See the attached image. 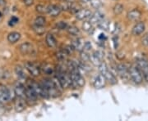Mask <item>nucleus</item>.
<instances>
[{
  "label": "nucleus",
  "mask_w": 148,
  "mask_h": 121,
  "mask_svg": "<svg viewBox=\"0 0 148 121\" xmlns=\"http://www.w3.org/2000/svg\"><path fill=\"white\" fill-rule=\"evenodd\" d=\"M116 70L119 75L121 77V79L123 80H128L130 79L129 68H127L124 64H119L117 66Z\"/></svg>",
  "instance_id": "7"
},
{
  "label": "nucleus",
  "mask_w": 148,
  "mask_h": 121,
  "mask_svg": "<svg viewBox=\"0 0 148 121\" xmlns=\"http://www.w3.org/2000/svg\"><path fill=\"white\" fill-rule=\"evenodd\" d=\"M68 55H69V53L66 51V49L61 50L58 53H57V58H58V60H59L60 62H64V61L67 60Z\"/></svg>",
  "instance_id": "28"
},
{
  "label": "nucleus",
  "mask_w": 148,
  "mask_h": 121,
  "mask_svg": "<svg viewBox=\"0 0 148 121\" xmlns=\"http://www.w3.org/2000/svg\"><path fill=\"white\" fill-rule=\"evenodd\" d=\"M40 69L42 70V71L45 73V74H49V75L53 74V73H54V71H55V68H54V66H53V65H51V64H49V63L43 64L42 67H41Z\"/></svg>",
  "instance_id": "20"
},
{
  "label": "nucleus",
  "mask_w": 148,
  "mask_h": 121,
  "mask_svg": "<svg viewBox=\"0 0 148 121\" xmlns=\"http://www.w3.org/2000/svg\"><path fill=\"white\" fill-rule=\"evenodd\" d=\"M129 74L130 79L136 84H140L143 81V74L139 68V66L137 65H132L129 68Z\"/></svg>",
  "instance_id": "2"
},
{
  "label": "nucleus",
  "mask_w": 148,
  "mask_h": 121,
  "mask_svg": "<svg viewBox=\"0 0 148 121\" xmlns=\"http://www.w3.org/2000/svg\"><path fill=\"white\" fill-rule=\"evenodd\" d=\"M144 31H145V24L143 21H139L133 26L132 33L133 35L138 36V35H141Z\"/></svg>",
  "instance_id": "15"
},
{
  "label": "nucleus",
  "mask_w": 148,
  "mask_h": 121,
  "mask_svg": "<svg viewBox=\"0 0 148 121\" xmlns=\"http://www.w3.org/2000/svg\"><path fill=\"white\" fill-rule=\"evenodd\" d=\"M36 11L39 12V13H40V14H43L45 12H47V7L43 5H37Z\"/></svg>",
  "instance_id": "34"
},
{
  "label": "nucleus",
  "mask_w": 148,
  "mask_h": 121,
  "mask_svg": "<svg viewBox=\"0 0 148 121\" xmlns=\"http://www.w3.org/2000/svg\"><path fill=\"white\" fill-rule=\"evenodd\" d=\"M99 70L101 72V74H102L106 80L112 85H114L117 84V79L116 77L114 76V74H113V73L110 71V70L107 66V64L106 62H102V63L99 66Z\"/></svg>",
  "instance_id": "3"
},
{
  "label": "nucleus",
  "mask_w": 148,
  "mask_h": 121,
  "mask_svg": "<svg viewBox=\"0 0 148 121\" xmlns=\"http://www.w3.org/2000/svg\"><path fill=\"white\" fill-rule=\"evenodd\" d=\"M67 30L69 32V34L73 35V36H78L80 35V30L77 27L74 26H68Z\"/></svg>",
  "instance_id": "26"
},
{
  "label": "nucleus",
  "mask_w": 148,
  "mask_h": 121,
  "mask_svg": "<svg viewBox=\"0 0 148 121\" xmlns=\"http://www.w3.org/2000/svg\"><path fill=\"white\" fill-rule=\"evenodd\" d=\"M14 93H15L16 97L26 98V88L23 86V84H20V83L16 84L14 88Z\"/></svg>",
  "instance_id": "18"
},
{
  "label": "nucleus",
  "mask_w": 148,
  "mask_h": 121,
  "mask_svg": "<svg viewBox=\"0 0 148 121\" xmlns=\"http://www.w3.org/2000/svg\"><path fill=\"white\" fill-rule=\"evenodd\" d=\"M38 95L36 93V91L32 88L30 84H27L26 88V100L29 105H34L37 101Z\"/></svg>",
  "instance_id": "5"
},
{
  "label": "nucleus",
  "mask_w": 148,
  "mask_h": 121,
  "mask_svg": "<svg viewBox=\"0 0 148 121\" xmlns=\"http://www.w3.org/2000/svg\"><path fill=\"white\" fill-rule=\"evenodd\" d=\"M83 3H90V0H81Z\"/></svg>",
  "instance_id": "41"
},
{
  "label": "nucleus",
  "mask_w": 148,
  "mask_h": 121,
  "mask_svg": "<svg viewBox=\"0 0 148 121\" xmlns=\"http://www.w3.org/2000/svg\"><path fill=\"white\" fill-rule=\"evenodd\" d=\"M142 16V12L138 9H133L131 10L130 11H128L127 14V19L129 21H138Z\"/></svg>",
  "instance_id": "16"
},
{
  "label": "nucleus",
  "mask_w": 148,
  "mask_h": 121,
  "mask_svg": "<svg viewBox=\"0 0 148 121\" xmlns=\"http://www.w3.org/2000/svg\"><path fill=\"white\" fill-rule=\"evenodd\" d=\"M19 50L22 55H30V54H32L34 48L30 43H24L20 45Z\"/></svg>",
  "instance_id": "14"
},
{
  "label": "nucleus",
  "mask_w": 148,
  "mask_h": 121,
  "mask_svg": "<svg viewBox=\"0 0 148 121\" xmlns=\"http://www.w3.org/2000/svg\"><path fill=\"white\" fill-rule=\"evenodd\" d=\"M81 59H82V62L86 63L88 62H90V55L88 54L87 52H85V51H81Z\"/></svg>",
  "instance_id": "30"
},
{
  "label": "nucleus",
  "mask_w": 148,
  "mask_h": 121,
  "mask_svg": "<svg viewBox=\"0 0 148 121\" xmlns=\"http://www.w3.org/2000/svg\"><path fill=\"white\" fill-rule=\"evenodd\" d=\"M97 26L99 27L101 30H108L110 29V22H109V21L104 19V20H102V21H100V22L97 24Z\"/></svg>",
  "instance_id": "27"
},
{
  "label": "nucleus",
  "mask_w": 148,
  "mask_h": 121,
  "mask_svg": "<svg viewBox=\"0 0 148 121\" xmlns=\"http://www.w3.org/2000/svg\"><path fill=\"white\" fill-rule=\"evenodd\" d=\"M33 30H34V31L36 32L38 35H42L45 32V28L43 26H36V25H35L33 26Z\"/></svg>",
  "instance_id": "29"
},
{
  "label": "nucleus",
  "mask_w": 148,
  "mask_h": 121,
  "mask_svg": "<svg viewBox=\"0 0 148 121\" xmlns=\"http://www.w3.org/2000/svg\"><path fill=\"white\" fill-rule=\"evenodd\" d=\"M41 84L47 91L49 97H57L60 95V88H62V86L57 77L53 79H44Z\"/></svg>",
  "instance_id": "1"
},
{
  "label": "nucleus",
  "mask_w": 148,
  "mask_h": 121,
  "mask_svg": "<svg viewBox=\"0 0 148 121\" xmlns=\"http://www.w3.org/2000/svg\"><path fill=\"white\" fill-rule=\"evenodd\" d=\"M2 17V14H1V12H0V18Z\"/></svg>",
  "instance_id": "42"
},
{
  "label": "nucleus",
  "mask_w": 148,
  "mask_h": 121,
  "mask_svg": "<svg viewBox=\"0 0 148 121\" xmlns=\"http://www.w3.org/2000/svg\"><path fill=\"white\" fill-rule=\"evenodd\" d=\"M137 64L143 73L145 80L148 82V62L142 58V59H138Z\"/></svg>",
  "instance_id": "10"
},
{
  "label": "nucleus",
  "mask_w": 148,
  "mask_h": 121,
  "mask_svg": "<svg viewBox=\"0 0 148 121\" xmlns=\"http://www.w3.org/2000/svg\"><path fill=\"white\" fill-rule=\"evenodd\" d=\"M18 21H19V20H18L17 17H16V16H12L8 24H9V26H14L15 25H16L18 23Z\"/></svg>",
  "instance_id": "36"
},
{
  "label": "nucleus",
  "mask_w": 148,
  "mask_h": 121,
  "mask_svg": "<svg viewBox=\"0 0 148 121\" xmlns=\"http://www.w3.org/2000/svg\"><path fill=\"white\" fill-rule=\"evenodd\" d=\"M45 41H46L48 47H54L57 44L56 39H55V38L53 37L52 34H48L46 35V38H45Z\"/></svg>",
  "instance_id": "22"
},
{
  "label": "nucleus",
  "mask_w": 148,
  "mask_h": 121,
  "mask_svg": "<svg viewBox=\"0 0 148 121\" xmlns=\"http://www.w3.org/2000/svg\"><path fill=\"white\" fill-rule=\"evenodd\" d=\"M103 57H104V53L101 51H95L90 55V62L93 64L94 66H100L103 62Z\"/></svg>",
  "instance_id": "8"
},
{
  "label": "nucleus",
  "mask_w": 148,
  "mask_h": 121,
  "mask_svg": "<svg viewBox=\"0 0 148 121\" xmlns=\"http://www.w3.org/2000/svg\"><path fill=\"white\" fill-rule=\"evenodd\" d=\"M142 42H143V44H144L145 46H148V34H146L143 39H142Z\"/></svg>",
  "instance_id": "38"
},
{
  "label": "nucleus",
  "mask_w": 148,
  "mask_h": 121,
  "mask_svg": "<svg viewBox=\"0 0 148 121\" xmlns=\"http://www.w3.org/2000/svg\"><path fill=\"white\" fill-rule=\"evenodd\" d=\"M25 67L29 71V73L33 76H38L40 74V68L37 66L36 64L28 62L25 64Z\"/></svg>",
  "instance_id": "11"
},
{
  "label": "nucleus",
  "mask_w": 148,
  "mask_h": 121,
  "mask_svg": "<svg viewBox=\"0 0 148 121\" xmlns=\"http://www.w3.org/2000/svg\"><path fill=\"white\" fill-rule=\"evenodd\" d=\"M90 4L93 8L99 9L102 6V1L101 0H90Z\"/></svg>",
  "instance_id": "31"
},
{
  "label": "nucleus",
  "mask_w": 148,
  "mask_h": 121,
  "mask_svg": "<svg viewBox=\"0 0 148 121\" xmlns=\"http://www.w3.org/2000/svg\"><path fill=\"white\" fill-rule=\"evenodd\" d=\"M21 39V34L18 32H12L8 35V40L11 43H15Z\"/></svg>",
  "instance_id": "21"
},
{
  "label": "nucleus",
  "mask_w": 148,
  "mask_h": 121,
  "mask_svg": "<svg viewBox=\"0 0 148 121\" xmlns=\"http://www.w3.org/2000/svg\"><path fill=\"white\" fill-rule=\"evenodd\" d=\"M65 1H69V0H65Z\"/></svg>",
  "instance_id": "43"
},
{
  "label": "nucleus",
  "mask_w": 148,
  "mask_h": 121,
  "mask_svg": "<svg viewBox=\"0 0 148 121\" xmlns=\"http://www.w3.org/2000/svg\"><path fill=\"white\" fill-rule=\"evenodd\" d=\"M71 78H72V81H73V86L75 88H82L85 85V79L82 76V74H80L79 70H74V71H71L69 72Z\"/></svg>",
  "instance_id": "4"
},
{
  "label": "nucleus",
  "mask_w": 148,
  "mask_h": 121,
  "mask_svg": "<svg viewBox=\"0 0 148 121\" xmlns=\"http://www.w3.org/2000/svg\"><path fill=\"white\" fill-rule=\"evenodd\" d=\"M6 5V0H0V7H3Z\"/></svg>",
  "instance_id": "40"
},
{
  "label": "nucleus",
  "mask_w": 148,
  "mask_h": 121,
  "mask_svg": "<svg viewBox=\"0 0 148 121\" xmlns=\"http://www.w3.org/2000/svg\"><path fill=\"white\" fill-rule=\"evenodd\" d=\"M90 21L93 25H97L100 21L105 19V15L100 11H96L94 14H92L90 18Z\"/></svg>",
  "instance_id": "19"
},
{
  "label": "nucleus",
  "mask_w": 148,
  "mask_h": 121,
  "mask_svg": "<svg viewBox=\"0 0 148 121\" xmlns=\"http://www.w3.org/2000/svg\"><path fill=\"white\" fill-rule=\"evenodd\" d=\"M12 99L11 91L7 87L1 85L0 86V102L7 103Z\"/></svg>",
  "instance_id": "6"
},
{
  "label": "nucleus",
  "mask_w": 148,
  "mask_h": 121,
  "mask_svg": "<svg viewBox=\"0 0 148 121\" xmlns=\"http://www.w3.org/2000/svg\"><path fill=\"white\" fill-rule=\"evenodd\" d=\"M15 73L19 79H23L26 78V73L24 71V69L22 68L21 66H16L15 68Z\"/></svg>",
  "instance_id": "25"
},
{
  "label": "nucleus",
  "mask_w": 148,
  "mask_h": 121,
  "mask_svg": "<svg viewBox=\"0 0 148 121\" xmlns=\"http://www.w3.org/2000/svg\"><path fill=\"white\" fill-rule=\"evenodd\" d=\"M93 24L90 21H86L82 24V29L83 30L87 33H92L93 32Z\"/></svg>",
  "instance_id": "24"
},
{
  "label": "nucleus",
  "mask_w": 148,
  "mask_h": 121,
  "mask_svg": "<svg viewBox=\"0 0 148 121\" xmlns=\"http://www.w3.org/2000/svg\"><path fill=\"white\" fill-rule=\"evenodd\" d=\"M84 43L82 41V39H76V40H74L73 42V47H74V49H76V50H78V51H82L83 50V46H84Z\"/></svg>",
  "instance_id": "23"
},
{
  "label": "nucleus",
  "mask_w": 148,
  "mask_h": 121,
  "mask_svg": "<svg viewBox=\"0 0 148 121\" xmlns=\"http://www.w3.org/2000/svg\"><path fill=\"white\" fill-rule=\"evenodd\" d=\"M45 18L44 17V16H37L36 18V20H35V25H36V26H45Z\"/></svg>",
  "instance_id": "33"
},
{
  "label": "nucleus",
  "mask_w": 148,
  "mask_h": 121,
  "mask_svg": "<svg viewBox=\"0 0 148 121\" xmlns=\"http://www.w3.org/2000/svg\"><path fill=\"white\" fill-rule=\"evenodd\" d=\"M56 26L58 28V30H67V28H68V25H67V23L66 22H64V21H59L58 24L56 25Z\"/></svg>",
  "instance_id": "35"
},
{
  "label": "nucleus",
  "mask_w": 148,
  "mask_h": 121,
  "mask_svg": "<svg viewBox=\"0 0 148 121\" xmlns=\"http://www.w3.org/2000/svg\"><path fill=\"white\" fill-rule=\"evenodd\" d=\"M91 48H92V45H91V43H90L89 41H87V42H86L84 43V46H83V51L85 52H89L91 50Z\"/></svg>",
  "instance_id": "37"
},
{
  "label": "nucleus",
  "mask_w": 148,
  "mask_h": 121,
  "mask_svg": "<svg viewBox=\"0 0 148 121\" xmlns=\"http://www.w3.org/2000/svg\"><path fill=\"white\" fill-rule=\"evenodd\" d=\"M23 2H24V4L27 7H30V6H32L33 4V3H34V0H23Z\"/></svg>",
  "instance_id": "39"
},
{
  "label": "nucleus",
  "mask_w": 148,
  "mask_h": 121,
  "mask_svg": "<svg viewBox=\"0 0 148 121\" xmlns=\"http://www.w3.org/2000/svg\"><path fill=\"white\" fill-rule=\"evenodd\" d=\"M27 100L24 97H16V100L14 101V108H15V111L16 112H18V113L25 111V109L27 107Z\"/></svg>",
  "instance_id": "9"
},
{
  "label": "nucleus",
  "mask_w": 148,
  "mask_h": 121,
  "mask_svg": "<svg viewBox=\"0 0 148 121\" xmlns=\"http://www.w3.org/2000/svg\"><path fill=\"white\" fill-rule=\"evenodd\" d=\"M106 79L105 78V76L102 74H98L95 76V79H94V82H93V85L96 89H103L106 84Z\"/></svg>",
  "instance_id": "12"
},
{
  "label": "nucleus",
  "mask_w": 148,
  "mask_h": 121,
  "mask_svg": "<svg viewBox=\"0 0 148 121\" xmlns=\"http://www.w3.org/2000/svg\"><path fill=\"white\" fill-rule=\"evenodd\" d=\"M61 7L57 5H49L47 7V13L50 16L56 17L61 12Z\"/></svg>",
  "instance_id": "17"
},
{
  "label": "nucleus",
  "mask_w": 148,
  "mask_h": 121,
  "mask_svg": "<svg viewBox=\"0 0 148 121\" xmlns=\"http://www.w3.org/2000/svg\"><path fill=\"white\" fill-rule=\"evenodd\" d=\"M92 15L91 11L89 9H80L76 12V18L80 21H84L88 18H90Z\"/></svg>",
  "instance_id": "13"
},
{
  "label": "nucleus",
  "mask_w": 148,
  "mask_h": 121,
  "mask_svg": "<svg viewBox=\"0 0 148 121\" xmlns=\"http://www.w3.org/2000/svg\"><path fill=\"white\" fill-rule=\"evenodd\" d=\"M114 13L115 14V15H120L122 12H123V6L122 5V4H119V3H118L116 5L114 6Z\"/></svg>",
  "instance_id": "32"
}]
</instances>
